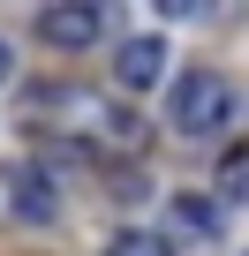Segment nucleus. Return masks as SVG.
<instances>
[{
    "label": "nucleus",
    "mask_w": 249,
    "mask_h": 256,
    "mask_svg": "<svg viewBox=\"0 0 249 256\" xmlns=\"http://www.w3.org/2000/svg\"><path fill=\"white\" fill-rule=\"evenodd\" d=\"M226 120H234V83L226 76L196 68V76L174 83V128H181V136H219Z\"/></svg>",
    "instance_id": "nucleus-1"
},
{
    "label": "nucleus",
    "mask_w": 249,
    "mask_h": 256,
    "mask_svg": "<svg viewBox=\"0 0 249 256\" xmlns=\"http://www.w3.org/2000/svg\"><path fill=\"white\" fill-rule=\"evenodd\" d=\"M38 38L61 46V53H83L106 38V8H91V0H53V8H38Z\"/></svg>",
    "instance_id": "nucleus-2"
},
{
    "label": "nucleus",
    "mask_w": 249,
    "mask_h": 256,
    "mask_svg": "<svg viewBox=\"0 0 249 256\" xmlns=\"http://www.w3.org/2000/svg\"><path fill=\"white\" fill-rule=\"evenodd\" d=\"M8 181H16V188H8V196H16V218H31V226H53V218H61V196H53V181H46L38 166L16 158Z\"/></svg>",
    "instance_id": "nucleus-3"
},
{
    "label": "nucleus",
    "mask_w": 249,
    "mask_h": 256,
    "mask_svg": "<svg viewBox=\"0 0 249 256\" xmlns=\"http://www.w3.org/2000/svg\"><path fill=\"white\" fill-rule=\"evenodd\" d=\"M166 76V38H129L121 46V60H113V83L121 90H151Z\"/></svg>",
    "instance_id": "nucleus-4"
},
{
    "label": "nucleus",
    "mask_w": 249,
    "mask_h": 256,
    "mask_svg": "<svg viewBox=\"0 0 249 256\" xmlns=\"http://www.w3.org/2000/svg\"><path fill=\"white\" fill-rule=\"evenodd\" d=\"M174 218H181L189 234H204V241L219 234V204H204V196H181V204H174Z\"/></svg>",
    "instance_id": "nucleus-5"
},
{
    "label": "nucleus",
    "mask_w": 249,
    "mask_h": 256,
    "mask_svg": "<svg viewBox=\"0 0 249 256\" xmlns=\"http://www.w3.org/2000/svg\"><path fill=\"white\" fill-rule=\"evenodd\" d=\"M106 256H166V241H151V234H129V241H113Z\"/></svg>",
    "instance_id": "nucleus-6"
},
{
    "label": "nucleus",
    "mask_w": 249,
    "mask_h": 256,
    "mask_svg": "<svg viewBox=\"0 0 249 256\" xmlns=\"http://www.w3.org/2000/svg\"><path fill=\"white\" fill-rule=\"evenodd\" d=\"M226 196L249 204V158H226Z\"/></svg>",
    "instance_id": "nucleus-7"
},
{
    "label": "nucleus",
    "mask_w": 249,
    "mask_h": 256,
    "mask_svg": "<svg viewBox=\"0 0 249 256\" xmlns=\"http://www.w3.org/2000/svg\"><path fill=\"white\" fill-rule=\"evenodd\" d=\"M8 60H16V53H8V38H0V83H8Z\"/></svg>",
    "instance_id": "nucleus-8"
}]
</instances>
